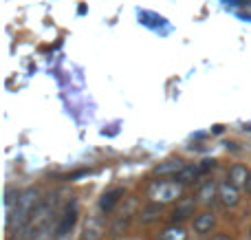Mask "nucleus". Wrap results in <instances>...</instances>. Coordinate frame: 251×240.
<instances>
[{
    "label": "nucleus",
    "mask_w": 251,
    "mask_h": 240,
    "mask_svg": "<svg viewBox=\"0 0 251 240\" xmlns=\"http://www.w3.org/2000/svg\"><path fill=\"white\" fill-rule=\"evenodd\" d=\"M100 238H101V225L91 218L86 229H84V240H100Z\"/></svg>",
    "instance_id": "10"
},
{
    "label": "nucleus",
    "mask_w": 251,
    "mask_h": 240,
    "mask_svg": "<svg viewBox=\"0 0 251 240\" xmlns=\"http://www.w3.org/2000/svg\"><path fill=\"white\" fill-rule=\"evenodd\" d=\"M212 227H214V214H209V212H203V214L196 216V220H194V229H196L199 234L209 232Z\"/></svg>",
    "instance_id": "6"
},
{
    "label": "nucleus",
    "mask_w": 251,
    "mask_h": 240,
    "mask_svg": "<svg viewBox=\"0 0 251 240\" xmlns=\"http://www.w3.org/2000/svg\"><path fill=\"white\" fill-rule=\"evenodd\" d=\"M247 190L251 192V172H249V181H247Z\"/></svg>",
    "instance_id": "16"
},
{
    "label": "nucleus",
    "mask_w": 251,
    "mask_h": 240,
    "mask_svg": "<svg viewBox=\"0 0 251 240\" xmlns=\"http://www.w3.org/2000/svg\"><path fill=\"white\" fill-rule=\"evenodd\" d=\"M139 20L141 24L150 26V29H159V26H168V20L163 16H156L152 11H139Z\"/></svg>",
    "instance_id": "5"
},
{
    "label": "nucleus",
    "mask_w": 251,
    "mask_h": 240,
    "mask_svg": "<svg viewBox=\"0 0 251 240\" xmlns=\"http://www.w3.org/2000/svg\"><path fill=\"white\" fill-rule=\"evenodd\" d=\"M124 196V190L122 188H115V190H110V192H106L104 196H101V201H100V210L101 212H110L115 205H117V201Z\"/></svg>",
    "instance_id": "4"
},
{
    "label": "nucleus",
    "mask_w": 251,
    "mask_h": 240,
    "mask_svg": "<svg viewBox=\"0 0 251 240\" xmlns=\"http://www.w3.org/2000/svg\"><path fill=\"white\" fill-rule=\"evenodd\" d=\"M201 174V170H199V166H185L181 172H178L174 179H176V183H190V181H194L196 176Z\"/></svg>",
    "instance_id": "8"
},
{
    "label": "nucleus",
    "mask_w": 251,
    "mask_h": 240,
    "mask_svg": "<svg viewBox=\"0 0 251 240\" xmlns=\"http://www.w3.org/2000/svg\"><path fill=\"white\" fill-rule=\"evenodd\" d=\"M183 168H185V166H183L181 161H165V163H161V166H156L154 172L159 176H165V174H174V176H176Z\"/></svg>",
    "instance_id": "7"
},
{
    "label": "nucleus",
    "mask_w": 251,
    "mask_h": 240,
    "mask_svg": "<svg viewBox=\"0 0 251 240\" xmlns=\"http://www.w3.org/2000/svg\"><path fill=\"white\" fill-rule=\"evenodd\" d=\"M209 168H214V161H209V159H207V161H203V166H199L201 174H203V172H207V170H209Z\"/></svg>",
    "instance_id": "15"
},
{
    "label": "nucleus",
    "mask_w": 251,
    "mask_h": 240,
    "mask_svg": "<svg viewBox=\"0 0 251 240\" xmlns=\"http://www.w3.org/2000/svg\"><path fill=\"white\" fill-rule=\"evenodd\" d=\"M178 196H181V183H176V181H161L150 188V198H154L156 203L176 201Z\"/></svg>",
    "instance_id": "1"
},
{
    "label": "nucleus",
    "mask_w": 251,
    "mask_h": 240,
    "mask_svg": "<svg viewBox=\"0 0 251 240\" xmlns=\"http://www.w3.org/2000/svg\"><path fill=\"white\" fill-rule=\"evenodd\" d=\"M187 234L183 227H170L163 232V236H161V240H185Z\"/></svg>",
    "instance_id": "12"
},
{
    "label": "nucleus",
    "mask_w": 251,
    "mask_h": 240,
    "mask_svg": "<svg viewBox=\"0 0 251 240\" xmlns=\"http://www.w3.org/2000/svg\"><path fill=\"white\" fill-rule=\"evenodd\" d=\"M214 196H216V185H214V181H209V183H205L203 188H201L199 198H201L203 203H209Z\"/></svg>",
    "instance_id": "11"
},
{
    "label": "nucleus",
    "mask_w": 251,
    "mask_h": 240,
    "mask_svg": "<svg viewBox=\"0 0 251 240\" xmlns=\"http://www.w3.org/2000/svg\"><path fill=\"white\" fill-rule=\"evenodd\" d=\"M156 212H159V207H156V205L148 207V210L143 212V220H146V223H148V220H152V218H154V214H156Z\"/></svg>",
    "instance_id": "14"
},
{
    "label": "nucleus",
    "mask_w": 251,
    "mask_h": 240,
    "mask_svg": "<svg viewBox=\"0 0 251 240\" xmlns=\"http://www.w3.org/2000/svg\"><path fill=\"white\" fill-rule=\"evenodd\" d=\"M218 196H221V201H223V205L225 207H236L238 205V201H240L238 188H234L231 183H223L221 188H218Z\"/></svg>",
    "instance_id": "2"
},
{
    "label": "nucleus",
    "mask_w": 251,
    "mask_h": 240,
    "mask_svg": "<svg viewBox=\"0 0 251 240\" xmlns=\"http://www.w3.org/2000/svg\"><path fill=\"white\" fill-rule=\"evenodd\" d=\"M194 214V201H190V203H181V205L174 210V214H172V220L176 223V220H183V218H187V216H192Z\"/></svg>",
    "instance_id": "9"
},
{
    "label": "nucleus",
    "mask_w": 251,
    "mask_h": 240,
    "mask_svg": "<svg viewBox=\"0 0 251 240\" xmlns=\"http://www.w3.org/2000/svg\"><path fill=\"white\" fill-rule=\"evenodd\" d=\"M73 225H75V212H71V214H66V216H64V220H62V225H60V227H57V236H62V238H64L66 234H69V229L73 227Z\"/></svg>",
    "instance_id": "13"
},
{
    "label": "nucleus",
    "mask_w": 251,
    "mask_h": 240,
    "mask_svg": "<svg viewBox=\"0 0 251 240\" xmlns=\"http://www.w3.org/2000/svg\"><path fill=\"white\" fill-rule=\"evenodd\" d=\"M247 181H249V172L245 166L236 163V166L229 168V183L234 188H247Z\"/></svg>",
    "instance_id": "3"
}]
</instances>
